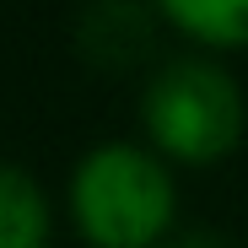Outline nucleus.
Here are the masks:
<instances>
[{
	"label": "nucleus",
	"mask_w": 248,
	"mask_h": 248,
	"mask_svg": "<svg viewBox=\"0 0 248 248\" xmlns=\"http://www.w3.org/2000/svg\"><path fill=\"white\" fill-rule=\"evenodd\" d=\"M173 205L168 168L140 146H97L70 178V216L92 248H151Z\"/></svg>",
	"instance_id": "f257e3e1"
},
{
	"label": "nucleus",
	"mask_w": 248,
	"mask_h": 248,
	"mask_svg": "<svg viewBox=\"0 0 248 248\" xmlns=\"http://www.w3.org/2000/svg\"><path fill=\"white\" fill-rule=\"evenodd\" d=\"M146 135L178 162H216L243 135L237 81L211 60H173L151 76L140 97Z\"/></svg>",
	"instance_id": "f03ea898"
},
{
	"label": "nucleus",
	"mask_w": 248,
	"mask_h": 248,
	"mask_svg": "<svg viewBox=\"0 0 248 248\" xmlns=\"http://www.w3.org/2000/svg\"><path fill=\"white\" fill-rule=\"evenodd\" d=\"M0 248H49V200L11 162H0Z\"/></svg>",
	"instance_id": "7ed1b4c3"
},
{
	"label": "nucleus",
	"mask_w": 248,
	"mask_h": 248,
	"mask_svg": "<svg viewBox=\"0 0 248 248\" xmlns=\"http://www.w3.org/2000/svg\"><path fill=\"white\" fill-rule=\"evenodd\" d=\"M162 16L184 27L189 38L211 49H243L248 44V0H156Z\"/></svg>",
	"instance_id": "20e7f679"
}]
</instances>
